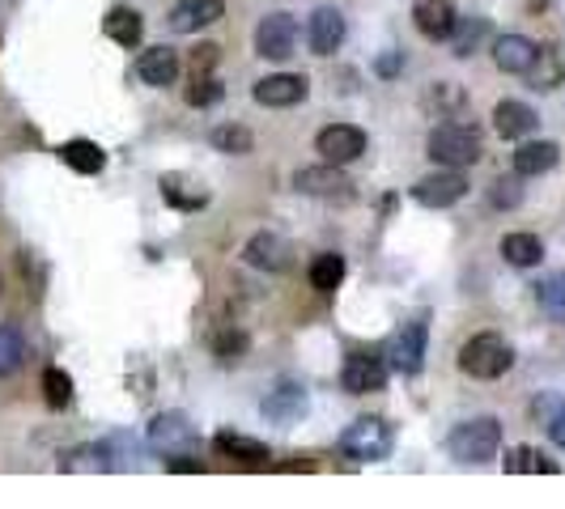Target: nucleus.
Instances as JSON below:
<instances>
[{"instance_id": "nucleus-32", "label": "nucleus", "mask_w": 565, "mask_h": 509, "mask_svg": "<svg viewBox=\"0 0 565 509\" xmlns=\"http://www.w3.org/2000/svg\"><path fill=\"white\" fill-rule=\"evenodd\" d=\"M60 471H115V467H111L107 446H102V442H94V446H82V450L60 455Z\"/></svg>"}, {"instance_id": "nucleus-16", "label": "nucleus", "mask_w": 565, "mask_h": 509, "mask_svg": "<svg viewBox=\"0 0 565 509\" xmlns=\"http://www.w3.org/2000/svg\"><path fill=\"white\" fill-rule=\"evenodd\" d=\"M306 408H310V399H306L303 386H294V382L277 386V390L260 404L263 421H272V424H298L306 417Z\"/></svg>"}, {"instance_id": "nucleus-41", "label": "nucleus", "mask_w": 565, "mask_h": 509, "mask_svg": "<svg viewBox=\"0 0 565 509\" xmlns=\"http://www.w3.org/2000/svg\"><path fill=\"white\" fill-rule=\"evenodd\" d=\"M218 51L221 47H213V42H200V47L192 51V73H209V69L218 64Z\"/></svg>"}, {"instance_id": "nucleus-19", "label": "nucleus", "mask_w": 565, "mask_h": 509, "mask_svg": "<svg viewBox=\"0 0 565 509\" xmlns=\"http://www.w3.org/2000/svg\"><path fill=\"white\" fill-rule=\"evenodd\" d=\"M413 22H417V30H421L426 39L446 42L451 39V30H455V22H459V13H455L451 0H417Z\"/></svg>"}, {"instance_id": "nucleus-37", "label": "nucleus", "mask_w": 565, "mask_h": 509, "mask_svg": "<svg viewBox=\"0 0 565 509\" xmlns=\"http://www.w3.org/2000/svg\"><path fill=\"white\" fill-rule=\"evenodd\" d=\"M489 204L502 212L519 209L523 204V174H511V178H498L493 187H489Z\"/></svg>"}, {"instance_id": "nucleus-25", "label": "nucleus", "mask_w": 565, "mask_h": 509, "mask_svg": "<svg viewBox=\"0 0 565 509\" xmlns=\"http://www.w3.org/2000/svg\"><path fill=\"white\" fill-rule=\"evenodd\" d=\"M502 259L511 263V268H536L540 259H544V243L536 238V234H506L502 238Z\"/></svg>"}, {"instance_id": "nucleus-38", "label": "nucleus", "mask_w": 565, "mask_h": 509, "mask_svg": "<svg viewBox=\"0 0 565 509\" xmlns=\"http://www.w3.org/2000/svg\"><path fill=\"white\" fill-rule=\"evenodd\" d=\"M221 82L218 77H209V73H196L192 77V89H187V107H213V102H221Z\"/></svg>"}, {"instance_id": "nucleus-40", "label": "nucleus", "mask_w": 565, "mask_h": 509, "mask_svg": "<svg viewBox=\"0 0 565 509\" xmlns=\"http://www.w3.org/2000/svg\"><path fill=\"white\" fill-rule=\"evenodd\" d=\"M404 73V51H383L379 60H374V77H383V82H392Z\"/></svg>"}, {"instance_id": "nucleus-39", "label": "nucleus", "mask_w": 565, "mask_h": 509, "mask_svg": "<svg viewBox=\"0 0 565 509\" xmlns=\"http://www.w3.org/2000/svg\"><path fill=\"white\" fill-rule=\"evenodd\" d=\"M213 348H218L221 361H238V357L247 352V336H243V332H221V336L213 339Z\"/></svg>"}, {"instance_id": "nucleus-14", "label": "nucleus", "mask_w": 565, "mask_h": 509, "mask_svg": "<svg viewBox=\"0 0 565 509\" xmlns=\"http://www.w3.org/2000/svg\"><path fill=\"white\" fill-rule=\"evenodd\" d=\"M306 94H310V82L298 77V73L263 77V82H256V89H251V98H256L260 107H298V102H306Z\"/></svg>"}, {"instance_id": "nucleus-22", "label": "nucleus", "mask_w": 565, "mask_h": 509, "mask_svg": "<svg viewBox=\"0 0 565 509\" xmlns=\"http://www.w3.org/2000/svg\"><path fill=\"white\" fill-rule=\"evenodd\" d=\"M102 35L132 51V47L140 42V35H145V22H140V13H136V9H128V4H115V9L102 17Z\"/></svg>"}, {"instance_id": "nucleus-18", "label": "nucleus", "mask_w": 565, "mask_h": 509, "mask_svg": "<svg viewBox=\"0 0 565 509\" xmlns=\"http://www.w3.org/2000/svg\"><path fill=\"white\" fill-rule=\"evenodd\" d=\"M493 127H498L502 140H523V136H531L540 127V115L527 102H519V98H502L493 107Z\"/></svg>"}, {"instance_id": "nucleus-42", "label": "nucleus", "mask_w": 565, "mask_h": 509, "mask_svg": "<svg viewBox=\"0 0 565 509\" xmlns=\"http://www.w3.org/2000/svg\"><path fill=\"white\" fill-rule=\"evenodd\" d=\"M536 4H544V0H536Z\"/></svg>"}, {"instance_id": "nucleus-27", "label": "nucleus", "mask_w": 565, "mask_h": 509, "mask_svg": "<svg viewBox=\"0 0 565 509\" xmlns=\"http://www.w3.org/2000/svg\"><path fill=\"white\" fill-rule=\"evenodd\" d=\"M484 35H489V17H459L455 30H451V39H446L451 42V55H455V60H468Z\"/></svg>"}, {"instance_id": "nucleus-12", "label": "nucleus", "mask_w": 565, "mask_h": 509, "mask_svg": "<svg viewBox=\"0 0 565 509\" xmlns=\"http://www.w3.org/2000/svg\"><path fill=\"white\" fill-rule=\"evenodd\" d=\"M315 149L323 153V162L348 166V162H357L366 153V132L353 124H328L315 136Z\"/></svg>"}, {"instance_id": "nucleus-4", "label": "nucleus", "mask_w": 565, "mask_h": 509, "mask_svg": "<svg viewBox=\"0 0 565 509\" xmlns=\"http://www.w3.org/2000/svg\"><path fill=\"white\" fill-rule=\"evenodd\" d=\"M336 446H341V455L353 459V463H379V459L392 455L395 433L383 417H361V421H353L345 433H341Z\"/></svg>"}, {"instance_id": "nucleus-15", "label": "nucleus", "mask_w": 565, "mask_h": 509, "mask_svg": "<svg viewBox=\"0 0 565 509\" xmlns=\"http://www.w3.org/2000/svg\"><path fill=\"white\" fill-rule=\"evenodd\" d=\"M221 13H225V0H179L171 17H167V26L174 35H196V30L221 22Z\"/></svg>"}, {"instance_id": "nucleus-35", "label": "nucleus", "mask_w": 565, "mask_h": 509, "mask_svg": "<svg viewBox=\"0 0 565 509\" xmlns=\"http://www.w3.org/2000/svg\"><path fill=\"white\" fill-rule=\"evenodd\" d=\"M536 297H540V310H544L553 323H565V268L553 272V276L536 289Z\"/></svg>"}, {"instance_id": "nucleus-23", "label": "nucleus", "mask_w": 565, "mask_h": 509, "mask_svg": "<svg viewBox=\"0 0 565 509\" xmlns=\"http://www.w3.org/2000/svg\"><path fill=\"white\" fill-rule=\"evenodd\" d=\"M213 446H218V455H225V459H243V463H263V459H268V446H263L260 437L230 433V429H221L218 437H213Z\"/></svg>"}, {"instance_id": "nucleus-26", "label": "nucleus", "mask_w": 565, "mask_h": 509, "mask_svg": "<svg viewBox=\"0 0 565 509\" xmlns=\"http://www.w3.org/2000/svg\"><path fill=\"white\" fill-rule=\"evenodd\" d=\"M60 162L77 174H98L107 166V153L94 140H69V145H60Z\"/></svg>"}, {"instance_id": "nucleus-34", "label": "nucleus", "mask_w": 565, "mask_h": 509, "mask_svg": "<svg viewBox=\"0 0 565 509\" xmlns=\"http://www.w3.org/2000/svg\"><path fill=\"white\" fill-rule=\"evenodd\" d=\"M502 467L511 471V475H523V471H536V475H553L557 463L553 459H544L540 450H531V446H515V450H506V459Z\"/></svg>"}, {"instance_id": "nucleus-36", "label": "nucleus", "mask_w": 565, "mask_h": 509, "mask_svg": "<svg viewBox=\"0 0 565 509\" xmlns=\"http://www.w3.org/2000/svg\"><path fill=\"white\" fill-rule=\"evenodd\" d=\"M44 399H47V408H56V412L73 404V378H69L60 365L44 370Z\"/></svg>"}, {"instance_id": "nucleus-33", "label": "nucleus", "mask_w": 565, "mask_h": 509, "mask_svg": "<svg viewBox=\"0 0 565 509\" xmlns=\"http://www.w3.org/2000/svg\"><path fill=\"white\" fill-rule=\"evenodd\" d=\"M22 361H26V339H22L17 327L0 323V378L17 374V370H22Z\"/></svg>"}, {"instance_id": "nucleus-31", "label": "nucleus", "mask_w": 565, "mask_h": 509, "mask_svg": "<svg viewBox=\"0 0 565 509\" xmlns=\"http://www.w3.org/2000/svg\"><path fill=\"white\" fill-rule=\"evenodd\" d=\"M162 200L174 204V209H183V212H200L205 204H209V191L187 187L179 174H167V178H162Z\"/></svg>"}, {"instance_id": "nucleus-21", "label": "nucleus", "mask_w": 565, "mask_h": 509, "mask_svg": "<svg viewBox=\"0 0 565 509\" xmlns=\"http://www.w3.org/2000/svg\"><path fill=\"white\" fill-rule=\"evenodd\" d=\"M557 158H562V149L553 140H527V145H519V153H515V174H523V178L549 174V170L557 166Z\"/></svg>"}, {"instance_id": "nucleus-7", "label": "nucleus", "mask_w": 565, "mask_h": 509, "mask_svg": "<svg viewBox=\"0 0 565 509\" xmlns=\"http://www.w3.org/2000/svg\"><path fill=\"white\" fill-rule=\"evenodd\" d=\"M464 196H468V178L451 166L413 183V200H417L421 209H451V204H459Z\"/></svg>"}, {"instance_id": "nucleus-24", "label": "nucleus", "mask_w": 565, "mask_h": 509, "mask_svg": "<svg viewBox=\"0 0 565 509\" xmlns=\"http://www.w3.org/2000/svg\"><path fill=\"white\" fill-rule=\"evenodd\" d=\"M527 82H531V89H540V94H549V89H557L565 77V64L562 55L553 51V47H540V55H536V64L523 73Z\"/></svg>"}, {"instance_id": "nucleus-1", "label": "nucleus", "mask_w": 565, "mask_h": 509, "mask_svg": "<svg viewBox=\"0 0 565 509\" xmlns=\"http://www.w3.org/2000/svg\"><path fill=\"white\" fill-rule=\"evenodd\" d=\"M511 365H515V348L498 336V332H480V336H472L459 348V370H464L468 378L493 382V378H502Z\"/></svg>"}, {"instance_id": "nucleus-2", "label": "nucleus", "mask_w": 565, "mask_h": 509, "mask_svg": "<svg viewBox=\"0 0 565 509\" xmlns=\"http://www.w3.org/2000/svg\"><path fill=\"white\" fill-rule=\"evenodd\" d=\"M430 158L438 166H451V170H464V166H477L484 145H480V132L472 124H438L426 140Z\"/></svg>"}, {"instance_id": "nucleus-5", "label": "nucleus", "mask_w": 565, "mask_h": 509, "mask_svg": "<svg viewBox=\"0 0 565 509\" xmlns=\"http://www.w3.org/2000/svg\"><path fill=\"white\" fill-rule=\"evenodd\" d=\"M149 450L167 455V459L196 455L200 450V433H196V424L187 421L183 412H158L153 424H149Z\"/></svg>"}, {"instance_id": "nucleus-30", "label": "nucleus", "mask_w": 565, "mask_h": 509, "mask_svg": "<svg viewBox=\"0 0 565 509\" xmlns=\"http://www.w3.org/2000/svg\"><path fill=\"white\" fill-rule=\"evenodd\" d=\"M341 281H345V259L332 251L315 254V263H310V285H315L319 294H336Z\"/></svg>"}, {"instance_id": "nucleus-10", "label": "nucleus", "mask_w": 565, "mask_h": 509, "mask_svg": "<svg viewBox=\"0 0 565 509\" xmlns=\"http://www.w3.org/2000/svg\"><path fill=\"white\" fill-rule=\"evenodd\" d=\"M294 187L303 196H315V200H348L353 196V183L348 174L336 162H323V166H303L294 174Z\"/></svg>"}, {"instance_id": "nucleus-29", "label": "nucleus", "mask_w": 565, "mask_h": 509, "mask_svg": "<svg viewBox=\"0 0 565 509\" xmlns=\"http://www.w3.org/2000/svg\"><path fill=\"white\" fill-rule=\"evenodd\" d=\"M531 412L540 417V424L549 429V437H553V446L565 450V399L562 395H540L536 404H531Z\"/></svg>"}, {"instance_id": "nucleus-17", "label": "nucleus", "mask_w": 565, "mask_h": 509, "mask_svg": "<svg viewBox=\"0 0 565 509\" xmlns=\"http://www.w3.org/2000/svg\"><path fill=\"white\" fill-rule=\"evenodd\" d=\"M536 55H540V42L527 39V35H502L493 42V64L502 73H511V77H523L536 64Z\"/></svg>"}, {"instance_id": "nucleus-3", "label": "nucleus", "mask_w": 565, "mask_h": 509, "mask_svg": "<svg viewBox=\"0 0 565 509\" xmlns=\"http://www.w3.org/2000/svg\"><path fill=\"white\" fill-rule=\"evenodd\" d=\"M446 450L459 463H484L502 450V424L498 417H472V421L455 424L446 437Z\"/></svg>"}, {"instance_id": "nucleus-28", "label": "nucleus", "mask_w": 565, "mask_h": 509, "mask_svg": "<svg viewBox=\"0 0 565 509\" xmlns=\"http://www.w3.org/2000/svg\"><path fill=\"white\" fill-rule=\"evenodd\" d=\"M209 140H213V149H218V153H230V158H243V153H251V149H256L251 127H243V124H218L213 132H209Z\"/></svg>"}, {"instance_id": "nucleus-13", "label": "nucleus", "mask_w": 565, "mask_h": 509, "mask_svg": "<svg viewBox=\"0 0 565 509\" xmlns=\"http://www.w3.org/2000/svg\"><path fill=\"white\" fill-rule=\"evenodd\" d=\"M294 247H290V238H281V234H272V229H260L247 247H243V259L251 263V268H260V272H285L294 259Z\"/></svg>"}, {"instance_id": "nucleus-20", "label": "nucleus", "mask_w": 565, "mask_h": 509, "mask_svg": "<svg viewBox=\"0 0 565 509\" xmlns=\"http://www.w3.org/2000/svg\"><path fill=\"white\" fill-rule=\"evenodd\" d=\"M136 77L145 85H153V89L174 85V77H179V51H171V47H149V51H140Z\"/></svg>"}, {"instance_id": "nucleus-8", "label": "nucleus", "mask_w": 565, "mask_h": 509, "mask_svg": "<svg viewBox=\"0 0 565 509\" xmlns=\"http://www.w3.org/2000/svg\"><path fill=\"white\" fill-rule=\"evenodd\" d=\"M298 47V22L294 13H268L256 26V51L263 60H290Z\"/></svg>"}, {"instance_id": "nucleus-9", "label": "nucleus", "mask_w": 565, "mask_h": 509, "mask_svg": "<svg viewBox=\"0 0 565 509\" xmlns=\"http://www.w3.org/2000/svg\"><path fill=\"white\" fill-rule=\"evenodd\" d=\"M388 357L383 352H353L341 370V382H345L348 395H370V390H383L388 386Z\"/></svg>"}, {"instance_id": "nucleus-6", "label": "nucleus", "mask_w": 565, "mask_h": 509, "mask_svg": "<svg viewBox=\"0 0 565 509\" xmlns=\"http://www.w3.org/2000/svg\"><path fill=\"white\" fill-rule=\"evenodd\" d=\"M426 344H430V323H426V319H417V323H404V327L388 339L383 357H388V365H392L395 374L417 378V374H421V365H426Z\"/></svg>"}, {"instance_id": "nucleus-11", "label": "nucleus", "mask_w": 565, "mask_h": 509, "mask_svg": "<svg viewBox=\"0 0 565 509\" xmlns=\"http://www.w3.org/2000/svg\"><path fill=\"white\" fill-rule=\"evenodd\" d=\"M345 35H348L345 13H341L336 4H319V9L306 17V42H310L315 55H336Z\"/></svg>"}]
</instances>
